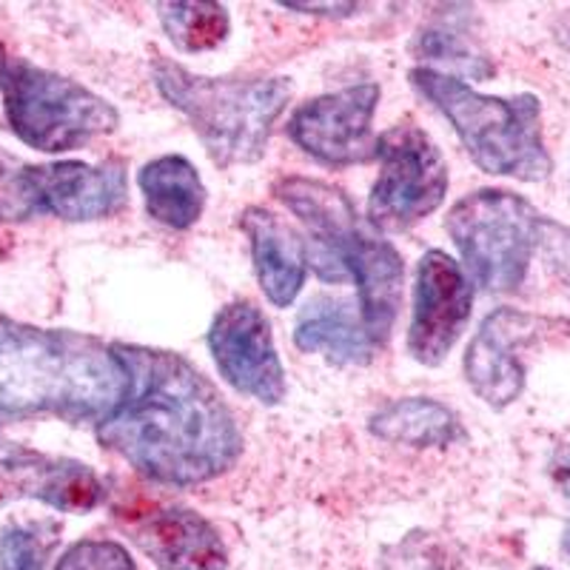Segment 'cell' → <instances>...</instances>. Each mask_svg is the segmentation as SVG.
<instances>
[{"mask_svg":"<svg viewBox=\"0 0 570 570\" xmlns=\"http://www.w3.org/2000/svg\"><path fill=\"white\" fill-rule=\"evenodd\" d=\"M129 391L98 422L104 448L163 485H200L237 462L243 434L220 391L186 356L142 345H115Z\"/></svg>","mask_w":570,"mask_h":570,"instance_id":"1","label":"cell"},{"mask_svg":"<svg viewBox=\"0 0 570 570\" xmlns=\"http://www.w3.org/2000/svg\"><path fill=\"white\" fill-rule=\"evenodd\" d=\"M129 374L115 345L78 331L0 317V416L100 422L124 402Z\"/></svg>","mask_w":570,"mask_h":570,"instance_id":"2","label":"cell"},{"mask_svg":"<svg viewBox=\"0 0 570 570\" xmlns=\"http://www.w3.org/2000/svg\"><path fill=\"white\" fill-rule=\"evenodd\" d=\"M151 75L163 98L191 120L220 169L266 155L272 126L294 91L288 78H206L169 58H155Z\"/></svg>","mask_w":570,"mask_h":570,"instance_id":"3","label":"cell"},{"mask_svg":"<svg viewBox=\"0 0 570 570\" xmlns=\"http://www.w3.org/2000/svg\"><path fill=\"white\" fill-rule=\"evenodd\" d=\"M411 83L454 126L471 160L488 175L537 183L551 177L553 160L542 137V106L533 95H480L454 75L416 66Z\"/></svg>","mask_w":570,"mask_h":570,"instance_id":"4","label":"cell"},{"mask_svg":"<svg viewBox=\"0 0 570 570\" xmlns=\"http://www.w3.org/2000/svg\"><path fill=\"white\" fill-rule=\"evenodd\" d=\"M3 98L14 135L32 149L58 155L80 149L120 124L115 106L91 89L27 60H3Z\"/></svg>","mask_w":570,"mask_h":570,"instance_id":"5","label":"cell"},{"mask_svg":"<svg viewBox=\"0 0 570 570\" xmlns=\"http://www.w3.org/2000/svg\"><path fill=\"white\" fill-rule=\"evenodd\" d=\"M542 214L505 188H480L448 212L445 228L473 283L485 292H517L537 252Z\"/></svg>","mask_w":570,"mask_h":570,"instance_id":"6","label":"cell"},{"mask_svg":"<svg viewBox=\"0 0 570 570\" xmlns=\"http://www.w3.org/2000/svg\"><path fill=\"white\" fill-rule=\"evenodd\" d=\"M376 160L380 177L368 197L371 226L405 232L442 206L448 163L414 120H402L376 137Z\"/></svg>","mask_w":570,"mask_h":570,"instance_id":"7","label":"cell"},{"mask_svg":"<svg viewBox=\"0 0 570 570\" xmlns=\"http://www.w3.org/2000/svg\"><path fill=\"white\" fill-rule=\"evenodd\" d=\"M308 263L325 283H356L360 317L374 345H385L402 305L405 266L389 240L365 232L360 223L323 246L308 248Z\"/></svg>","mask_w":570,"mask_h":570,"instance_id":"8","label":"cell"},{"mask_svg":"<svg viewBox=\"0 0 570 570\" xmlns=\"http://www.w3.org/2000/svg\"><path fill=\"white\" fill-rule=\"evenodd\" d=\"M380 106V86L360 83L328 91L297 106L288 120V137L308 157L331 169L376 160L371 120Z\"/></svg>","mask_w":570,"mask_h":570,"instance_id":"9","label":"cell"},{"mask_svg":"<svg viewBox=\"0 0 570 570\" xmlns=\"http://www.w3.org/2000/svg\"><path fill=\"white\" fill-rule=\"evenodd\" d=\"M208 348L232 389L263 405H279L285 400V368L274 345L272 325L257 305L248 299L223 305L208 328Z\"/></svg>","mask_w":570,"mask_h":570,"instance_id":"10","label":"cell"},{"mask_svg":"<svg viewBox=\"0 0 570 570\" xmlns=\"http://www.w3.org/2000/svg\"><path fill=\"white\" fill-rule=\"evenodd\" d=\"M473 308V285L451 254L431 248L416 266L409 354L420 365H440L462 337Z\"/></svg>","mask_w":570,"mask_h":570,"instance_id":"11","label":"cell"},{"mask_svg":"<svg viewBox=\"0 0 570 570\" xmlns=\"http://www.w3.org/2000/svg\"><path fill=\"white\" fill-rule=\"evenodd\" d=\"M551 325H557V320L517 308H497L488 314L465 351V380L473 394L497 411L517 402L525 389V363L519 351L539 343Z\"/></svg>","mask_w":570,"mask_h":570,"instance_id":"12","label":"cell"},{"mask_svg":"<svg viewBox=\"0 0 570 570\" xmlns=\"http://www.w3.org/2000/svg\"><path fill=\"white\" fill-rule=\"evenodd\" d=\"M40 214H55L60 220L89 223L124 212L129 203L126 166L106 160L91 166L80 160H60L35 166Z\"/></svg>","mask_w":570,"mask_h":570,"instance_id":"13","label":"cell"},{"mask_svg":"<svg viewBox=\"0 0 570 570\" xmlns=\"http://www.w3.org/2000/svg\"><path fill=\"white\" fill-rule=\"evenodd\" d=\"M131 542L163 570H226L220 531L200 513L160 505L131 517Z\"/></svg>","mask_w":570,"mask_h":570,"instance_id":"14","label":"cell"},{"mask_svg":"<svg viewBox=\"0 0 570 570\" xmlns=\"http://www.w3.org/2000/svg\"><path fill=\"white\" fill-rule=\"evenodd\" d=\"M40 499L55 511L89 513L106 499L104 482L78 460L14 454L0 460V502Z\"/></svg>","mask_w":570,"mask_h":570,"instance_id":"15","label":"cell"},{"mask_svg":"<svg viewBox=\"0 0 570 570\" xmlns=\"http://www.w3.org/2000/svg\"><path fill=\"white\" fill-rule=\"evenodd\" d=\"M240 228L252 243L259 288L277 308H288L305 285L308 246L288 223L263 206L246 208L240 214Z\"/></svg>","mask_w":570,"mask_h":570,"instance_id":"16","label":"cell"},{"mask_svg":"<svg viewBox=\"0 0 570 570\" xmlns=\"http://www.w3.org/2000/svg\"><path fill=\"white\" fill-rule=\"evenodd\" d=\"M294 345L305 354H325L337 365H368L376 348L354 303L343 297L308 299L294 325Z\"/></svg>","mask_w":570,"mask_h":570,"instance_id":"17","label":"cell"},{"mask_svg":"<svg viewBox=\"0 0 570 570\" xmlns=\"http://www.w3.org/2000/svg\"><path fill=\"white\" fill-rule=\"evenodd\" d=\"M151 220L169 228H188L200 220L206 186L186 157L166 155L146 163L137 175Z\"/></svg>","mask_w":570,"mask_h":570,"instance_id":"18","label":"cell"},{"mask_svg":"<svg viewBox=\"0 0 570 570\" xmlns=\"http://www.w3.org/2000/svg\"><path fill=\"white\" fill-rule=\"evenodd\" d=\"M368 428L380 440L411 448H445L456 436H462L454 411L428 396L389 402L385 409L371 416Z\"/></svg>","mask_w":570,"mask_h":570,"instance_id":"19","label":"cell"},{"mask_svg":"<svg viewBox=\"0 0 570 570\" xmlns=\"http://www.w3.org/2000/svg\"><path fill=\"white\" fill-rule=\"evenodd\" d=\"M163 32L183 52H206L228 38V9L223 3H157Z\"/></svg>","mask_w":570,"mask_h":570,"instance_id":"20","label":"cell"},{"mask_svg":"<svg viewBox=\"0 0 570 570\" xmlns=\"http://www.w3.org/2000/svg\"><path fill=\"white\" fill-rule=\"evenodd\" d=\"M414 55L420 60H428V63L448 66L456 75H465V78L473 80H485L493 75L491 60L480 49H473L462 35L451 32V29H422L414 40ZM434 66H425V69H434Z\"/></svg>","mask_w":570,"mask_h":570,"instance_id":"21","label":"cell"},{"mask_svg":"<svg viewBox=\"0 0 570 570\" xmlns=\"http://www.w3.org/2000/svg\"><path fill=\"white\" fill-rule=\"evenodd\" d=\"M40 214L35 166L0 149V220L20 223Z\"/></svg>","mask_w":570,"mask_h":570,"instance_id":"22","label":"cell"},{"mask_svg":"<svg viewBox=\"0 0 570 570\" xmlns=\"http://www.w3.org/2000/svg\"><path fill=\"white\" fill-rule=\"evenodd\" d=\"M60 528L40 522L29 528H9L0 539V570H43L58 542Z\"/></svg>","mask_w":570,"mask_h":570,"instance_id":"23","label":"cell"},{"mask_svg":"<svg viewBox=\"0 0 570 570\" xmlns=\"http://www.w3.org/2000/svg\"><path fill=\"white\" fill-rule=\"evenodd\" d=\"M385 570H460V562L451 557L448 544L434 533L414 531L383 551Z\"/></svg>","mask_w":570,"mask_h":570,"instance_id":"24","label":"cell"},{"mask_svg":"<svg viewBox=\"0 0 570 570\" xmlns=\"http://www.w3.org/2000/svg\"><path fill=\"white\" fill-rule=\"evenodd\" d=\"M55 570H137L135 559L129 557L120 542L111 539H83L75 542L63 557L58 559Z\"/></svg>","mask_w":570,"mask_h":570,"instance_id":"25","label":"cell"},{"mask_svg":"<svg viewBox=\"0 0 570 570\" xmlns=\"http://www.w3.org/2000/svg\"><path fill=\"white\" fill-rule=\"evenodd\" d=\"M537 252L542 254L544 266L557 274L559 283L570 288V228L551 220V217H542L539 220Z\"/></svg>","mask_w":570,"mask_h":570,"instance_id":"26","label":"cell"},{"mask_svg":"<svg viewBox=\"0 0 570 570\" xmlns=\"http://www.w3.org/2000/svg\"><path fill=\"white\" fill-rule=\"evenodd\" d=\"M285 9H294V12H317V14H337V18H345V14H354L356 9V3H297V0H292V3H288V0H285L283 3Z\"/></svg>","mask_w":570,"mask_h":570,"instance_id":"27","label":"cell"},{"mask_svg":"<svg viewBox=\"0 0 570 570\" xmlns=\"http://www.w3.org/2000/svg\"><path fill=\"white\" fill-rule=\"evenodd\" d=\"M562 544H564V553H568V557H570V525H568V531H564Z\"/></svg>","mask_w":570,"mask_h":570,"instance_id":"28","label":"cell"},{"mask_svg":"<svg viewBox=\"0 0 570 570\" xmlns=\"http://www.w3.org/2000/svg\"><path fill=\"white\" fill-rule=\"evenodd\" d=\"M3 60L7 58H0V71H3ZM0 89H3V78H0Z\"/></svg>","mask_w":570,"mask_h":570,"instance_id":"29","label":"cell"},{"mask_svg":"<svg viewBox=\"0 0 570 570\" xmlns=\"http://www.w3.org/2000/svg\"><path fill=\"white\" fill-rule=\"evenodd\" d=\"M568 476H570V468H568ZM568 488H570V482H568ZM570 493V491H568Z\"/></svg>","mask_w":570,"mask_h":570,"instance_id":"30","label":"cell"},{"mask_svg":"<svg viewBox=\"0 0 570 570\" xmlns=\"http://www.w3.org/2000/svg\"><path fill=\"white\" fill-rule=\"evenodd\" d=\"M537 570H548V568H537Z\"/></svg>","mask_w":570,"mask_h":570,"instance_id":"31","label":"cell"}]
</instances>
